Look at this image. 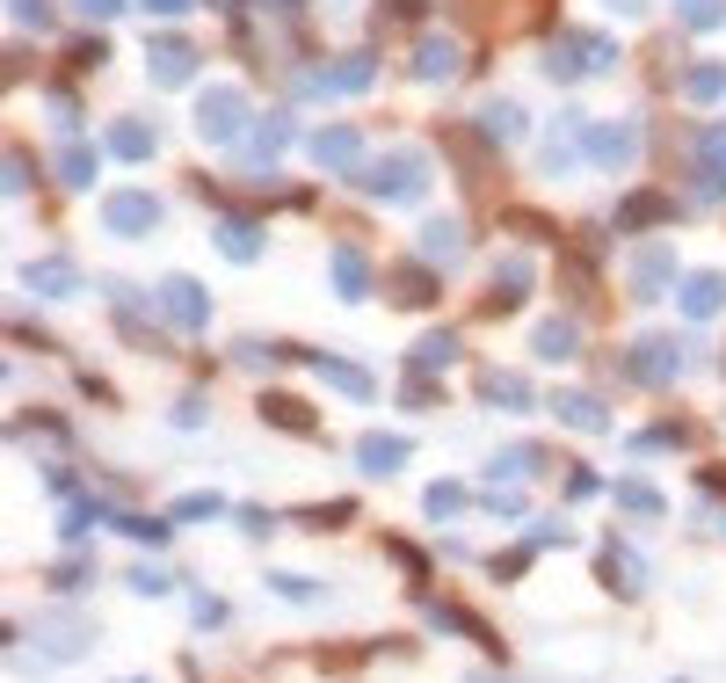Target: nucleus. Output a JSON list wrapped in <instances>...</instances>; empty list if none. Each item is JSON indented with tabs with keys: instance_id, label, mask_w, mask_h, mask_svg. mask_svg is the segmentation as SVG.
<instances>
[{
	"instance_id": "1",
	"label": "nucleus",
	"mask_w": 726,
	"mask_h": 683,
	"mask_svg": "<svg viewBox=\"0 0 726 683\" xmlns=\"http://www.w3.org/2000/svg\"><path fill=\"white\" fill-rule=\"evenodd\" d=\"M356 190L378 196V204H415V196L429 190V160L421 153H385V160H371V168L356 175Z\"/></svg>"
},
{
	"instance_id": "2",
	"label": "nucleus",
	"mask_w": 726,
	"mask_h": 683,
	"mask_svg": "<svg viewBox=\"0 0 726 683\" xmlns=\"http://www.w3.org/2000/svg\"><path fill=\"white\" fill-rule=\"evenodd\" d=\"M103 226L117 233V241H139V233H153V226H160V204H153L146 190H117V196L103 204Z\"/></svg>"
},
{
	"instance_id": "3",
	"label": "nucleus",
	"mask_w": 726,
	"mask_h": 683,
	"mask_svg": "<svg viewBox=\"0 0 726 683\" xmlns=\"http://www.w3.org/2000/svg\"><path fill=\"white\" fill-rule=\"evenodd\" d=\"M596 575H610V589H618V596H640V589H647V561H640L624 538H604V545H596Z\"/></svg>"
},
{
	"instance_id": "4",
	"label": "nucleus",
	"mask_w": 726,
	"mask_h": 683,
	"mask_svg": "<svg viewBox=\"0 0 726 683\" xmlns=\"http://www.w3.org/2000/svg\"><path fill=\"white\" fill-rule=\"evenodd\" d=\"M241 131V88H204L196 95V139H233Z\"/></svg>"
},
{
	"instance_id": "5",
	"label": "nucleus",
	"mask_w": 726,
	"mask_h": 683,
	"mask_svg": "<svg viewBox=\"0 0 726 683\" xmlns=\"http://www.w3.org/2000/svg\"><path fill=\"white\" fill-rule=\"evenodd\" d=\"M160 306H168V320H174V328H204V320H211V298H204V284H190V277L160 284Z\"/></svg>"
},
{
	"instance_id": "6",
	"label": "nucleus",
	"mask_w": 726,
	"mask_h": 683,
	"mask_svg": "<svg viewBox=\"0 0 726 683\" xmlns=\"http://www.w3.org/2000/svg\"><path fill=\"white\" fill-rule=\"evenodd\" d=\"M675 284V255L669 247H640V263H632V298H661Z\"/></svg>"
},
{
	"instance_id": "7",
	"label": "nucleus",
	"mask_w": 726,
	"mask_h": 683,
	"mask_svg": "<svg viewBox=\"0 0 726 683\" xmlns=\"http://www.w3.org/2000/svg\"><path fill=\"white\" fill-rule=\"evenodd\" d=\"M22 291L66 298V291H81V269H73V263H22Z\"/></svg>"
},
{
	"instance_id": "8",
	"label": "nucleus",
	"mask_w": 726,
	"mask_h": 683,
	"mask_svg": "<svg viewBox=\"0 0 726 683\" xmlns=\"http://www.w3.org/2000/svg\"><path fill=\"white\" fill-rule=\"evenodd\" d=\"M415 73H421V81H450V73H458V36H421V44H415Z\"/></svg>"
},
{
	"instance_id": "9",
	"label": "nucleus",
	"mask_w": 726,
	"mask_h": 683,
	"mask_svg": "<svg viewBox=\"0 0 726 683\" xmlns=\"http://www.w3.org/2000/svg\"><path fill=\"white\" fill-rule=\"evenodd\" d=\"M356 153H363V139L349 131V124H334V131H312V160H320V168H349Z\"/></svg>"
},
{
	"instance_id": "10",
	"label": "nucleus",
	"mask_w": 726,
	"mask_h": 683,
	"mask_svg": "<svg viewBox=\"0 0 726 683\" xmlns=\"http://www.w3.org/2000/svg\"><path fill=\"white\" fill-rule=\"evenodd\" d=\"M480 401H494V407H509V415H523V407H531V386H523L516 371H480Z\"/></svg>"
},
{
	"instance_id": "11",
	"label": "nucleus",
	"mask_w": 726,
	"mask_h": 683,
	"mask_svg": "<svg viewBox=\"0 0 726 683\" xmlns=\"http://www.w3.org/2000/svg\"><path fill=\"white\" fill-rule=\"evenodd\" d=\"M632 371H640L647 386H669L675 371H683V356H675V342H640V356H632Z\"/></svg>"
},
{
	"instance_id": "12",
	"label": "nucleus",
	"mask_w": 726,
	"mask_h": 683,
	"mask_svg": "<svg viewBox=\"0 0 726 683\" xmlns=\"http://www.w3.org/2000/svg\"><path fill=\"white\" fill-rule=\"evenodd\" d=\"M356 458H363V473H399L407 466V437H363Z\"/></svg>"
},
{
	"instance_id": "13",
	"label": "nucleus",
	"mask_w": 726,
	"mask_h": 683,
	"mask_svg": "<svg viewBox=\"0 0 726 683\" xmlns=\"http://www.w3.org/2000/svg\"><path fill=\"white\" fill-rule=\"evenodd\" d=\"M719 306H726V277H691L683 284V313L691 320H712Z\"/></svg>"
},
{
	"instance_id": "14",
	"label": "nucleus",
	"mask_w": 726,
	"mask_h": 683,
	"mask_svg": "<svg viewBox=\"0 0 726 683\" xmlns=\"http://www.w3.org/2000/svg\"><path fill=\"white\" fill-rule=\"evenodd\" d=\"M334 291H342V298H363V291H371V263H363L356 247H334Z\"/></svg>"
},
{
	"instance_id": "15",
	"label": "nucleus",
	"mask_w": 726,
	"mask_h": 683,
	"mask_svg": "<svg viewBox=\"0 0 726 683\" xmlns=\"http://www.w3.org/2000/svg\"><path fill=\"white\" fill-rule=\"evenodd\" d=\"M298 356H306V364L320 371V378H334V386H342V393H371V371L342 364V356H312V350H298Z\"/></svg>"
},
{
	"instance_id": "16",
	"label": "nucleus",
	"mask_w": 726,
	"mask_h": 683,
	"mask_svg": "<svg viewBox=\"0 0 726 683\" xmlns=\"http://www.w3.org/2000/svg\"><path fill=\"white\" fill-rule=\"evenodd\" d=\"M261 415L277 421V429H291V437H312V415H306V401H291V393H269V401H261Z\"/></svg>"
},
{
	"instance_id": "17",
	"label": "nucleus",
	"mask_w": 726,
	"mask_h": 683,
	"mask_svg": "<svg viewBox=\"0 0 726 683\" xmlns=\"http://www.w3.org/2000/svg\"><path fill=\"white\" fill-rule=\"evenodd\" d=\"M553 407H559V421H567V429H610V415L588 401V393H559Z\"/></svg>"
},
{
	"instance_id": "18",
	"label": "nucleus",
	"mask_w": 726,
	"mask_h": 683,
	"mask_svg": "<svg viewBox=\"0 0 726 683\" xmlns=\"http://www.w3.org/2000/svg\"><path fill=\"white\" fill-rule=\"evenodd\" d=\"M588 160L596 168H624L632 160V131H588Z\"/></svg>"
},
{
	"instance_id": "19",
	"label": "nucleus",
	"mask_w": 726,
	"mask_h": 683,
	"mask_svg": "<svg viewBox=\"0 0 726 683\" xmlns=\"http://www.w3.org/2000/svg\"><path fill=\"white\" fill-rule=\"evenodd\" d=\"M537 356H545V364H567L574 356V320H545V328H537Z\"/></svg>"
},
{
	"instance_id": "20",
	"label": "nucleus",
	"mask_w": 726,
	"mask_h": 683,
	"mask_svg": "<svg viewBox=\"0 0 726 683\" xmlns=\"http://www.w3.org/2000/svg\"><path fill=\"white\" fill-rule=\"evenodd\" d=\"M218 247L233 255V263H255V255H261V233L241 226V218H225V226H218Z\"/></svg>"
},
{
	"instance_id": "21",
	"label": "nucleus",
	"mask_w": 726,
	"mask_h": 683,
	"mask_svg": "<svg viewBox=\"0 0 726 683\" xmlns=\"http://www.w3.org/2000/svg\"><path fill=\"white\" fill-rule=\"evenodd\" d=\"M109 146H117L124 160H146L160 139H153V124H117V131H109Z\"/></svg>"
},
{
	"instance_id": "22",
	"label": "nucleus",
	"mask_w": 726,
	"mask_h": 683,
	"mask_svg": "<svg viewBox=\"0 0 726 683\" xmlns=\"http://www.w3.org/2000/svg\"><path fill=\"white\" fill-rule=\"evenodd\" d=\"M153 81H160V88L190 81V52H182V44H153Z\"/></svg>"
},
{
	"instance_id": "23",
	"label": "nucleus",
	"mask_w": 726,
	"mask_h": 683,
	"mask_svg": "<svg viewBox=\"0 0 726 683\" xmlns=\"http://www.w3.org/2000/svg\"><path fill=\"white\" fill-rule=\"evenodd\" d=\"M109 524H117L124 538H139V545H160V538H168V524H153V516H139V509H117Z\"/></svg>"
},
{
	"instance_id": "24",
	"label": "nucleus",
	"mask_w": 726,
	"mask_h": 683,
	"mask_svg": "<svg viewBox=\"0 0 726 683\" xmlns=\"http://www.w3.org/2000/svg\"><path fill=\"white\" fill-rule=\"evenodd\" d=\"M675 15L691 22V30H719V22H726V0H675Z\"/></svg>"
},
{
	"instance_id": "25",
	"label": "nucleus",
	"mask_w": 726,
	"mask_h": 683,
	"mask_svg": "<svg viewBox=\"0 0 726 683\" xmlns=\"http://www.w3.org/2000/svg\"><path fill=\"white\" fill-rule=\"evenodd\" d=\"M516 124H523L516 103H487L480 109V131H487V139H516Z\"/></svg>"
},
{
	"instance_id": "26",
	"label": "nucleus",
	"mask_w": 726,
	"mask_h": 683,
	"mask_svg": "<svg viewBox=\"0 0 726 683\" xmlns=\"http://www.w3.org/2000/svg\"><path fill=\"white\" fill-rule=\"evenodd\" d=\"M349 516H356V509H349V502H320V509H298V524H306V531H342Z\"/></svg>"
},
{
	"instance_id": "27",
	"label": "nucleus",
	"mask_w": 726,
	"mask_h": 683,
	"mask_svg": "<svg viewBox=\"0 0 726 683\" xmlns=\"http://www.w3.org/2000/svg\"><path fill=\"white\" fill-rule=\"evenodd\" d=\"M58 175H66V190H87V182H95V153H87V146H66Z\"/></svg>"
},
{
	"instance_id": "28",
	"label": "nucleus",
	"mask_w": 726,
	"mask_h": 683,
	"mask_svg": "<svg viewBox=\"0 0 726 683\" xmlns=\"http://www.w3.org/2000/svg\"><path fill=\"white\" fill-rule=\"evenodd\" d=\"M421 255H436V263H450V255H458V226H450V218H436V226L421 233Z\"/></svg>"
},
{
	"instance_id": "29",
	"label": "nucleus",
	"mask_w": 726,
	"mask_h": 683,
	"mask_svg": "<svg viewBox=\"0 0 726 683\" xmlns=\"http://www.w3.org/2000/svg\"><path fill=\"white\" fill-rule=\"evenodd\" d=\"M450 356H458V342H450V334H421V342H415V371H421V364H450Z\"/></svg>"
},
{
	"instance_id": "30",
	"label": "nucleus",
	"mask_w": 726,
	"mask_h": 683,
	"mask_svg": "<svg viewBox=\"0 0 726 683\" xmlns=\"http://www.w3.org/2000/svg\"><path fill=\"white\" fill-rule=\"evenodd\" d=\"M691 95H697V103H719V95H726V66H697L691 73Z\"/></svg>"
},
{
	"instance_id": "31",
	"label": "nucleus",
	"mask_w": 726,
	"mask_h": 683,
	"mask_svg": "<svg viewBox=\"0 0 726 683\" xmlns=\"http://www.w3.org/2000/svg\"><path fill=\"white\" fill-rule=\"evenodd\" d=\"M284 139H291V117H261V131H255V153L269 160V153H277Z\"/></svg>"
},
{
	"instance_id": "32",
	"label": "nucleus",
	"mask_w": 726,
	"mask_h": 683,
	"mask_svg": "<svg viewBox=\"0 0 726 683\" xmlns=\"http://www.w3.org/2000/svg\"><path fill=\"white\" fill-rule=\"evenodd\" d=\"M647 218H661V196H632V204L618 211V226H647Z\"/></svg>"
},
{
	"instance_id": "33",
	"label": "nucleus",
	"mask_w": 726,
	"mask_h": 683,
	"mask_svg": "<svg viewBox=\"0 0 726 683\" xmlns=\"http://www.w3.org/2000/svg\"><path fill=\"white\" fill-rule=\"evenodd\" d=\"M131 589H139V596H168V575H160V567H131Z\"/></svg>"
},
{
	"instance_id": "34",
	"label": "nucleus",
	"mask_w": 726,
	"mask_h": 683,
	"mask_svg": "<svg viewBox=\"0 0 726 683\" xmlns=\"http://www.w3.org/2000/svg\"><path fill=\"white\" fill-rule=\"evenodd\" d=\"M618 502H624V509H640V516H654L661 494H654V488H618Z\"/></svg>"
},
{
	"instance_id": "35",
	"label": "nucleus",
	"mask_w": 726,
	"mask_h": 683,
	"mask_svg": "<svg viewBox=\"0 0 726 683\" xmlns=\"http://www.w3.org/2000/svg\"><path fill=\"white\" fill-rule=\"evenodd\" d=\"M211 509H218V494H182V502H174V516L190 524V516H211Z\"/></svg>"
},
{
	"instance_id": "36",
	"label": "nucleus",
	"mask_w": 726,
	"mask_h": 683,
	"mask_svg": "<svg viewBox=\"0 0 726 683\" xmlns=\"http://www.w3.org/2000/svg\"><path fill=\"white\" fill-rule=\"evenodd\" d=\"M8 8H15L22 30H44V22H52V15H44V0H8Z\"/></svg>"
},
{
	"instance_id": "37",
	"label": "nucleus",
	"mask_w": 726,
	"mask_h": 683,
	"mask_svg": "<svg viewBox=\"0 0 726 683\" xmlns=\"http://www.w3.org/2000/svg\"><path fill=\"white\" fill-rule=\"evenodd\" d=\"M458 502H466L458 488H429V516H458Z\"/></svg>"
},
{
	"instance_id": "38",
	"label": "nucleus",
	"mask_w": 726,
	"mask_h": 683,
	"mask_svg": "<svg viewBox=\"0 0 726 683\" xmlns=\"http://www.w3.org/2000/svg\"><path fill=\"white\" fill-rule=\"evenodd\" d=\"M277 596H291V604H306V596H320L306 575H277Z\"/></svg>"
},
{
	"instance_id": "39",
	"label": "nucleus",
	"mask_w": 726,
	"mask_h": 683,
	"mask_svg": "<svg viewBox=\"0 0 726 683\" xmlns=\"http://www.w3.org/2000/svg\"><path fill=\"white\" fill-rule=\"evenodd\" d=\"M8 190H30V153H8Z\"/></svg>"
},
{
	"instance_id": "40",
	"label": "nucleus",
	"mask_w": 726,
	"mask_h": 683,
	"mask_svg": "<svg viewBox=\"0 0 726 683\" xmlns=\"http://www.w3.org/2000/svg\"><path fill=\"white\" fill-rule=\"evenodd\" d=\"M241 531L247 538H269V509H241Z\"/></svg>"
},
{
	"instance_id": "41",
	"label": "nucleus",
	"mask_w": 726,
	"mask_h": 683,
	"mask_svg": "<svg viewBox=\"0 0 726 683\" xmlns=\"http://www.w3.org/2000/svg\"><path fill=\"white\" fill-rule=\"evenodd\" d=\"M174 421H182V429H204V401H196V393H190V401L174 407Z\"/></svg>"
},
{
	"instance_id": "42",
	"label": "nucleus",
	"mask_w": 726,
	"mask_h": 683,
	"mask_svg": "<svg viewBox=\"0 0 726 683\" xmlns=\"http://www.w3.org/2000/svg\"><path fill=\"white\" fill-rule=\"evenodd\" d=\"M705 153H712V160L726 168V131H705Z\"/></svg>"
},
{
	"instance_id": "43",
	"label": "nucleus",
	"mask_w": 726,
	"mask_h": 683,
	"mask_svg": "<svg viewBox=\"0 0 726 683\" xmlns=\"http://www.w3.org/2000/svg\"><path fill=\"white\" fill-rule=\"evenodd\" d=\"M146 8H153V15H182V8H190V0H146Z\"/></svg>"
},
{
	"instance_id": "44",
	"label": "nucleus",
	"mask_w": 726,
	"mask_h": 683,
	"mask_svg": "<svg viewBox=\"0 0 726 683\" xmlns=\"http://www.w3.org/2000/svg\"><path fill=\"white\" fill-rule=\"evenodd\" d=\"M81 8H87V15H117L124 0H81Z\"/></svg>"
}]
</instances>
